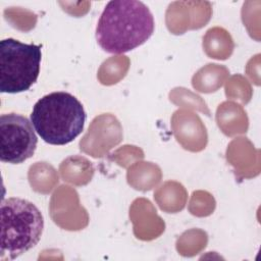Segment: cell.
<instances>
[{
  "label": "cell",
  "instance_id": "obj_1",
  "mask_svg": "<svg viewBox=\"0 0 261 261\" xmlns=\"http://www.w3.org/2000/svg\"><path fill=\"white\" fill-rule=\"evenodd\" d=\"M150 9L138 0H113L104 7L96 27L100 47L112 54L128 52L144 44L154 32Z\"/></svg>",
  "mask_w": 261,
  "mask_h": 261
},
{
  "label": "cell",
  "instance_id": "obj_2",
  "mask_svg": "<svg viewBox=\"0 0 261 261\" xmlns=\"http://www.w3.org/2000/svg\"><path fill=\"white\" fill-rule=\"evenodd\" d=\"M31 122L44 142L63 146L81 135L86 122V112L83 104L70 93L53 92L36 102Z\"/></svg>",
  "mask_w": 261,
  "mask_h": 261
},
{
  "label": "cell",
  "instance_id": "obj_3",
  "mask_svg": "<svg viewBox=\"0 0 261 261\" xmlns=\"http://www.w3.org/2000/svg\"><path fill=\"white\" fill-rule=\"evenodd\" d=\"M0 212V260H14L39 243L44 218L34 203L18 197L2 200Z\"/></svg>",
  "mask_w": 261,
  "mask_h": 261
},
{
  "label": "cell",
  "instance_id": "obj_4",
  "mask_svg": "<svg viewBox=\"0 0 261 261\" xmlns=\"http://www.w3.org/2000/svg\"><path fill=\"white\" fill-rule=\"evenodd\" d=\"M42 46L8 38L0 42V92L28 91L38 80Z\"/></svg>",
  "mask_w": 261,
  "mask_h": 261
},
{
  "label": "cell",
  "instance_id": "obj_5",
  "mask_svg": "<svg viewBox=\"0 0 261 261\" xmlns=\"http://www.w3.org/2000/svg\"><path fill=\"white\" fill-rule=\"evenodd\" d=\"M33 123L23 115L6 113L0 116V160L19 164L31 158L38 138Z\"/></svg>",
  "mask_w": 261,
  "mask_h": 261
}]
</instances>
